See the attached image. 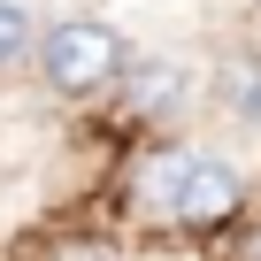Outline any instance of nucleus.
<instances>
[{
  "instance_id": "nucleus-1",
  "label": "nucleus",
  "mask_w": 261,
  "mask_h": 261,
  "mask_svg": "<svg viewBox=\"0 0 261 261\" xmlns=\"http://www.w3.org/2000/svg\"><path fill=\"white\" fill-rule=\"evenodd\" d=\"M139 200H146V207H162L169 223L215 230V223H230V215H238L246 185H238V169H230V162H215V154H162V162L139 177Z\"/></svg>"
},
{
  "instance_id": "nucleus-2",
  "label": "nucleus",
  "mask_w": 261,
  "mask_h": 261,
  "mask_svg": "<svg viewBox=\"0 0 261 261\" xmlns=\"http://www.w3.org/2000/svg\"><path fill=\"white\" fill-rule=\"evenodd\" d=\"M123 62H130V54H123V31L100 23V16H62L54 31H39V77H46L62 100H85V92L115 85Z\"/></svg>"
},
{
  "instance_id": "nucleus-3",
  "label": "nucleus",
  "mask_w": 261,
  "mask_h": 261,
  "mask_svg": "<svg viewBox=\"0 0 261 261\" xmlns=\"http://www.w3.org/2000/svg\"><path fill=\"white\" fill-rule=\"evenodd\" d=\"M115 92H123V115H169L192 92V77H185V62H130L115 77Z\"/></svg>"
},
{
  "instance_id": "nucleus-4",
  "label": "nucleus",
  "mask_w": 261,
  "mask_h": 261,
  "mask_svg": "<svg viewBox=\"0 0 261 261\" xmlns=\"http://www.w3.org/2000/svg\"><path fill=\"white\" fill-rule=\"evenodd\" d=\"M39 54V23L16 8V0H0V69H16V62H31Z\"/></svg>"
},
{
  "instance_id": "nucleus-5",
  "label": "nucleus",
  "mask_w": 261,
  "mask_h": 261,
  "mask_svg": "<svg viewBox=\"0 0 261 261\" xmlns=\"http://www.w3.org/2000/svg\"><path fill=\"white\" fill-rule=\"evenodd\" d=\"M223 100H230V115H238V123H261V69H246V62H238V69L223 77Z\"/></svg>"
},
{
  "instance_id": "nucleus-6",
  "label": "nucleus",
  "mask_w": 261,
  "mask_h": 261,
  "mask_svg": "<svg viewBox=\"0 0 261 261\" xmlns=\"http://www.w3.org/2000/svg\"><path fill=\"white\" fill-rule=\"evenodd\" d=\"M246 261H261V238H253V253H246Z\"/></svg>"
}]
</instances>
